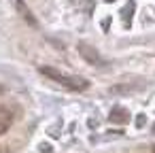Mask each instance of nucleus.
Segmentation results:
<instances>
[{
  "instance_id": "3",
  "label": "nucleus",
  "mask_w": 155,
  "mask_h": 153,
  "mask_svg": "<svg viewBox=\"0 0 155 153\" xmlns=\"http://www.w3.org/2000/svg\"><path fill=\"white\" fill-rule=\"evenodd\" d=\"M13 125V113L7 106H0V134H5Z\"/></svg>"
},
{
  "instance_id": "4",
  "label": "nucleus",
  "mask_w": 155,
  "mask_h": 153,
  "mask_svg": "<svg viewBox=\"0 0 155 153\" xmlns=\"http://www.w3.org/2000/svg\"><path fill=\"white\" fill-rule=\"evenodd\" d=\"M127 119H130V113L125 111V108H113L110 111V121H119V123H127Z\"/></svg>"
},
{
  "instance_id": "1",
  "label": "nucleus",
  "mask_w": 155,
  "mask_h": 153,
  "mask_svg": "<svg viewBox=\"0 0 155 153\" xmlns=\"http://www.w3.org/2000/svg\"><path fill=\"white\" fill-rule=\"evenodd\" d=\"M41 72L49 79H53L55 83H60L62 87L66 89H72V91H85L89 87V81L83 79V77H74V75H64L60 70H53V68H47V66H41Z\"/></svg>"
},
{
  "instance_id": "6",
  "label": "nucleus",
  "mask_w": 155,
  "mask_h": 153,
  "mask_svg": "<svg viewBox=\"0 0 155 153\" xmlns=\"http://www.w3.org/2000/svg\"><path fill=\"white\" fill-rule=\"evenodd\" d=\"M153 153H155V147H153Z\"/></svg>"
},
{
  "instance_id": "2",
  "label": "nucleus",
  "mask_w": 155,
  "mask_h": 153,
  "mask_svg": "<svg viewBox=\"0 0 155 153\" xmlns=\"http://www.w3.org/2000/svg\"><path fill=\"white\" fill-rule=\"evenodd\" d=\"M79 49H81V55H83V58H85L89 64H94V66L104 64V60H102V58H100V55L94 51V47H89V45H83V43H81V45H79Z\"/></svg>"
},
{
  "instance_id": "5",
  "label": "nucleus",
  "mask_w": 155,
  "mask_h": 153,
  "mask_svg": "<svg viewBox=\"0 0 155 153\" xmlns=\"http://www.w3.org/2000/svg\"><path fill=\"white\" fill-rule=\"evenodd\" d=\"M17 7H19L21 11H24V17L28 19V24H32V26H36V19H34V17H32V15L28 13V9H26V5H24V0H17Z\"/></svg>"
}]
</instances>
